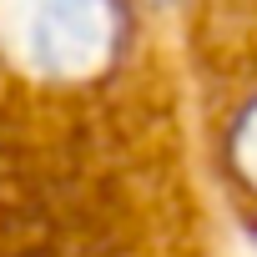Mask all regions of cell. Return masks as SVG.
<instances>
[{
	"mask_svg": "<svg viewBox=\"0 0 257 257\" xmlns=\"http://www.w3.org/2000/svg\"><path fill=\"white\" fill-rule=\"evenodd\" d=\"M126 0H0V61L26 81L86 86L126 51Z\"/></svg>",
	"mask_w": 257,
	"mask_h": 257,
	"instance_id": "6da1fadb",
	"label": "cell"
},
{
	"mask_svg": "<svg viewBox=\"0 0 257 257\" xmlns=\"http://www.w3.org/2000/svg\"><path fill=\"white\" fill-rule=\"evenodd\" d=\"M227 157L237 167V182L257 197V96L232 116V132H227Z\"/></svg>",
	"mask_w": 257,
	"mask_h": 257,
	"instance_id": "7a4b0ae2",
	"label": "cell"
}]
</instances>
